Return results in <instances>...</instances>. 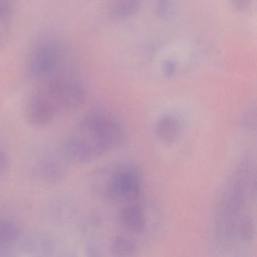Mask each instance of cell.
<instances>
[{
	"label": "cell",
	"mask_w": 257,
	"mask_h": 257,
	"mask_svg": "<svg viewBox=\"0 0 257 257\" xmlns=\"http://www.w3.org/2000/svg\"><path fill=\"white\" fill-rule=\"evenodd\" d=\"M122 124L100 109L85 114L64 140L61 153L67 160L85 164L118 150L125 141Z\"/></svg>",
	"instance_id": "obj_1"
},
{
	"label": "cell",
	"mask_w": 257,
	"mask_h": 257,
	"mask_svg": "<svg viewBox=\"0 0 257 257\" xmlns=\"http://www.w3.org/2000/svg\"><path fill=\"white\" fill-rule=\"evenodd\" d=\"M38 92L56 117L80 107L85 100V90L81 81L71 73L57 72L46 80Z\"/></svg>",
	"instance_id": "obj_2"
},
{
	"label": "cell",
	"mask_w": 257,
	"mask_h": 257,
	"mask_svg": "<svg viewBox=\"0 0 257 257\" xmlns=\"http://www.w3.org/2000/svg\"><path fill=\"white\" fill-rule=\"evenodd\" d=\"M61 59V46L56 40L52 38L40 40L31 55L30 77L35 80H47L58 72Z\"/></svg>",
	"instance_id": "obj_3"
},
{
	"label": "cell",
	"mask_w": 257,
	"mask_h": 257,
	"mask_svg": "<svg viewBox=\"0 0 257 257\" xmlns=\"http://www.w3.org/2000/svg\"><path fill=\"white\" fill-rule=\"evenodd\" d=\"M141 192V177L135 167L123 165L114 171L106 186L108 197L117 201L133 202Z\"/></svg>",
	"instance_id": "obj_4"
},
{
	"label": "cell",
	"mask_w": 257,
	"mask_h": 257,
	"mask_svg": "<svg viewBox=\"0 0 257 257\" xmlns=\"http://www.w3.org/2000/svg\"><path fill=\"white\" fill-rule=\"evenodd\" d=\"M32 168L33 173L39 180L48 183L60 181L66 177L67 173L64 163L51 155H43L36 159Z\"/></svg>",
	"instance_id": "obj_5"
},
{
	"label": "cell",
	"mask_w": 257,
	"mask_h": 257,
	"mask_svg": "<svg viewBox=\"0 0 257 257\" xmlns=\"http://www.w3.org/2000/svg\"><path fill=\"white\" fill-rule=\"evenodd\" d=\"M26 118L30 126L34 128L41 129L49 126L56 116L46 100L37 92L28 103Z\"/></svg>",
	"instance_id": "obj_6"
},
{
	"label": "cell",
	"mask_w": 257,
	"mask_h": 257,
	"mask_svg": "<svg viewBox=\"0 0 257 257\" xmlns=\"http://www.w3.org/2000/svg\"><path fill=\"white\" fill-rule=\"evenodd\" d=\"M119 222L121 227L128 232L141 234L147 227V218L140 206L130 204L120 212Z\"/></svg>",
	"instance_id": "obj_7"
},
{
	"label": "cell",
	"mask_w": 257,
	"mask_h": 257,
	"mask_svg": "<svg viewBox=\"0 0 257 257\" xmlns=\"http://www.w3.org/2000/svg\"><path fill=\"white\" fill-rule=\"evenodd\" d=\"M181 133V124L174 115L161 117L156 124V134L161 141L165 144L176 142Z\"/></svg>",
	"instance_id": "obj_8"
},
{
	"label": "cell",
	"mask_w": 257,
	"mask_h": 257,
	"mask_svg": "<svg viewBox=\"0 0 257 257\" xmlns=\"http://www.w3.org/2000/svg\"><path fill=\"white\" fill-rule=\"evenodd\" d=\"M20 234V229L16 222L0 218V252L12 247L19 240Z\"/></svg>",
	"instance_id": "obj_9"
},
{
	"label": "cell",
	"mask_w": 257,
	"mask_h": 257,
	"mask_svg": "<svg viewBox=\"0 0 257 257\" xmlns=\"http://www.w3.org/2000/svg\"><path fill=\"white\" fill-rule=\"evenodd\" d=\"M141 9L139 0H117L109 8V15L114 19H125L136 16Z\"/></svg>",
	"instance_id": "obj_10"
},
{
	"label": "cell",
	"mask_w": 257,
	"mask_h": 257,
	"mask_svg": "<svg viewBox=\"0 0 257 257\" xmlns=\"http://www.w3.org/2000/svg\"><path fill=\"white\" fill-rule=\"evenodd\" d=\"M110 249L116 256H132L137 251L136 244L123 236H116L112 239Z\"/></svg>",
	"instance_id": "obj_11"
},
{
	"label": "cell",
	"mask_w": 257,
	"mask_h": 257,
	"mask_svg": "<svg viewBox=\"0 0 257 257\" xmlns=\"http://www.w3.org/2000/svg\"><path fill=\"white\" fill-rule=\"evenodd\" d=\"M238 233L240 238L244 243H249L253 239L255 234V225L252 217L244 215L239 222Z\"/></svg>",
	"instance_id": "obj_12"
},
{
	"label": "cell",
	"mask_w": 257,
	"mask_h": 257,
	"mask_svg": "<svg viewBox=\"0 0 257 257\" xmlns=\"http://www.w3.org/2000/svg\"><path fill=\"white\" fill-rule=\"evenodd\" d=\"M11 162L10 156L4 149L0 147V183L5 181L10 173Z\"/></svg>",
	"instance_id": "obj_13"
},
{
	"label": "cell",
	"mask_w": 257,
	"mask_h": 257,
	"mask_svg": "<svg viewBox=\"0 0 257 257\" xmlns=\"http://www.w3.org/2000/svg\"><path fill=\"white\" fill-rule=\"evenodd\" d=\"M255 108L252 107L246 111L242 119V126L244 130L252 132L255 128Z\"/></svg>",
	"instance_id": "obj_14"
},
{
	"label": "cell",
	"mask_w": 257,
	"mask_h": 257,
	"mask_svg": "<svg viewBox=\"0 0 257 257\" xmlns=\"http://www.w3.org/2000/svg\"><path fill=\"white\" fill-rule=\"evenodd\" d=\"M172 0H157L156 13L159 18H165L171 13Z\"/></svg>",
	"instance_id": "obj_15"
},
{
	"label": "cell",
	"mask_w": 257,
	"mask_h": 257,
	"mask_svg": "<svg viewBox=\"0 0 257 257\" xmlns=\"http://www.w3.org/2000/svg\"><path fill=\"white\" fill-rule=\"evenodd\" d=\"M162 70L165 76L172 77L177 71V61L173 59L166 60L162 66Z\"/></svg>",
	"instance_id": "obj_16"
},
{
	"label": "cell",
	"mask_w": 257,
	"mask_h": 257,
	"mask_svg": "<svg viewBox=\"0 0 257 257\" xmlns=\"http://www.w3.org/2000/svg\"><path fill=\"white\" fill-rule=\"evenodd\" d=\"M231 5L237 11H244L250 4V0H231Z\"/></svg>",
	"instance_id": "obj_17"
}]
</instances>
